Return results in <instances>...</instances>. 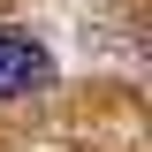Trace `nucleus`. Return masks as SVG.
<instances>
[{
    "instance_id": "obj_1",
    "label": "nucleus",
    "mask_w": 152,
    "mask_h": 152,
    "mask_svg": "<svg viewBox=\"0 0 152 152\" xmlns=\"http://www.w3.org/2000/svg\"><path fill=\"white\" fill-rule=\"evenodd\" d=\"M46 76H53V61H46V46H38L31 31H0V99L38 91Z\"/></svg>"
}]
</instances>
